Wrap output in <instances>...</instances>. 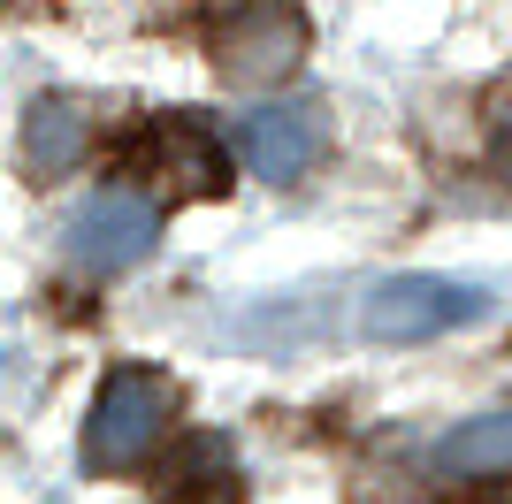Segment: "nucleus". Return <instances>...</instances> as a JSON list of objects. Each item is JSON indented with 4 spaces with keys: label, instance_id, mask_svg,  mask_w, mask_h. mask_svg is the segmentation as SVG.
<instances>
[{
    "label": "nucleus",
    "instance_id": "obj_1",
    "mask_svg": "<svg viewBox=\"0 0 512 504\" xmlns=\"http://www.w3.org/2000/svg\"><path fill=\"white\" fill-rule=\"evenodd\" d=\"M207 54L214 69L230 84H245V92H260V84H276L299 69L306 54V23L291 0H214L207 16Z\"/></svg>",
    "mask_w": 512,
    "mask_h": 504
},
{
    "label": "nucleus",
    "instance_id": "obj_2",
    "mask_svg": "<svg viewBox=\"0 0 512 504\" xmlns=\"http://www.w3.org/2000/svg\"><path fill=\"white\" fill-rule=\"evenodd\" d=\"M123 176L153 191V207H161V199H199V191H222V184H230V153L214 146L199 123L161 115V123H146L123 146Z\"/></svg>",
    "mask_w": 512,
    "mask_h": 504
},
{
    "label": "nucleus",
    "instance_id": "obj_3",
    "mask_svg": "<svg viewBox=\"0 0 512 504\" xmlns=\"http://www.w3.org/2000/svg\"><path fill=\"white\" fill-rule=\"evenodd\" d=\"M169 405H176V390L161 375H146V367H115L107 390H100V405H92L85 459L92 466H138L153 451V436L169 428Z\"/></svg>",
    "mask_w": 512,
    "mask_h": 504
},
{
    "label": "nucleus",
    "instance_id": "obj_4",
    "mask_svg": "<svg viewBox=\"0 0 512 504\" xmlns=\"http://www.w3.org/2000/svg\"><path fill=\"white\" fill-rule=\"evenodd\" d=\"M153 497L161 504H237V466L222 436H184L153 459Z\"/></svg>",
    "mask_w": 512,
    "mask_h": 504
},
{
    "label": "nucleus",
    "instance_id": "obj_5",
    "mask_svg": "<svg viewBox=\"0 0 512 504\" xmlns=\"http://www.w3.org/2000/svg\"><path fill=\"white\" fill-rule=\"evenodd\" d=\"M92 230H77V252H92V260H123V252H138L153 237V207H138V199H115V207L85 214Z\"/></svg>",
    "mask_w": 512,
    "mask_h": 504
},
{
    "label": "nucleus",
    "instance_id": "obj_6",
    "mask_svg": "<svg viewBox=\"0 0 512 504\" xmlns=\"http://www.w3.org/2000/svg\"><path fill=\"white\" fill-rule=\"evenodd\" d=\"M23 153H31L23 168H39V176H62V168L85 153V130H77V115H69L62 100H46V107H39V123L23 130Z\"/></svg>",
    "mask_w": 512,
    "mask_h": 504
}]
</instances>
